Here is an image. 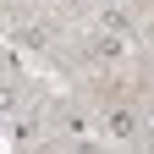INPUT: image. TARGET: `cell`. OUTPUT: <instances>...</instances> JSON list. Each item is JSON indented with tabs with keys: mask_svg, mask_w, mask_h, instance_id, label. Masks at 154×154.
<instances>
[{
	"mask_svg": "<svg viewBox=\"0 0 154 154\" xmlns=\"http://www.w3.org/2000/svg\"><path fill=\"white\" fill-rule=\"evenodd\" d=\"M105 132H110V138H132V132H138V116H132V110H110L105 116Z\"/></svg>",
	"mask_w": 154,
	"mask_h": 154,
	"instance_id": "6da1fadb",
	"label": "cell"
},
{
	"mask_svg": "<svg viewBox=\"0 0 154 154\" xmlns=\"http://www.w3.org/2000/svg\"><path fill=\"white\" fill-rule=\"evenodd\" d=\"M17 44H28V50H44V28H22V33H17Z\"/></svg>",
	"mask_w": 154,
	"mask_h": 154,
	"instance_id": "7a4b0ae2",
	"label": "cell"
},
{
	"mask_svg": "<svg viewBox=\"0 0 154 154\" xmlns=\"http://www.w3.org/2000/svg\"><path fill=\"white\" fill-rule=\"evenodd\" d=\"M99 6H105V11H110V6H121V0H99Z\"/></svg>",
	"mask_w": 154,
	"mask_h": 154,
	"instance_id": "3957f363",
	"label": "cell"
}]
</instances>
